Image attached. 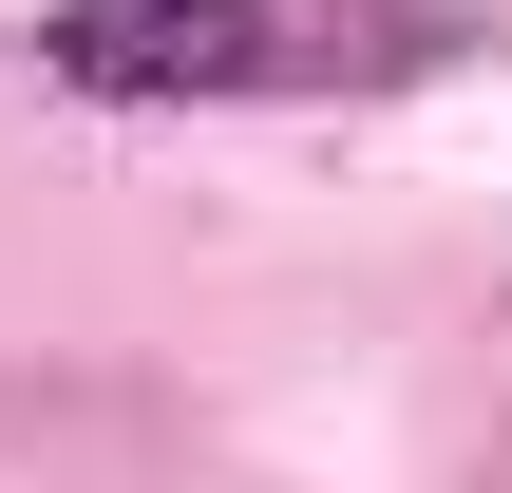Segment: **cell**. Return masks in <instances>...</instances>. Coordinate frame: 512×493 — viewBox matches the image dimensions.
Returning <instances> with one entry per match:
<instances>
[{
    "instance_id": "6da1fadb",
    "label": "cell",
    "mask_w": 512,
    "mask_h": 493,
    "mask_svg": "<svg viewBox=\"0 0 512 493\" xmlns=\"http://www.w3.org/2000/svg\"><path fill=\"white\" fill-rule=\"evenodd\" d=\"M456 57L437 0H57L38 76L114 95V114H209V95H361Z\"/></svg>"
}]
</instances>
